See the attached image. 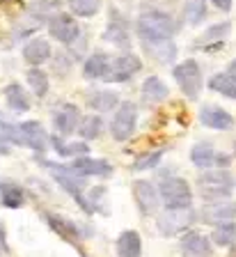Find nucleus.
Instances as JSON below:
<instances>
[{
    "label": "nucleus",
    "mask_w": 236,
    "mask_h": 257,
    "mask_svg": "<svg viewBox=\"0 0 236 257\" xmlns=\"http://www.w3.org/2000/svg\"><path fill=\"white\" fill-rule=\"evenodd\" d=\"M26 78H28V85L33 87V92L39 99H44V96L49 94L51 80H49V76H46V71H42L39 67H33V69L26 71Z\"/></svg>",
    "instance_id": "7c9ffc66"
},
{
    "label": "nucleus",
    "mask_w": 236,
    "mask_h": 257,
    "mask_svg": "<svg viewBox=\"0 0 236 257\" xmlns=\"http://www.w3.org/2000/svg\"><path fill=\"white\" fill-rule=\"evenodd\" d=\"M0 138L5 143H19V124H10V122H0Z\"/></svg>",
    "instance_id": "4c0bfd02"
},
{
    "label": "nucleus",
    "mask_w": 236,
    "mask_h": 257,
    "mask_svg": "<svg viewBox=\"0 0 236 257\" xmlns=\"http://www.w3.org/2000/svg\"><path fill=\"white\" fill-rule=\"evenodd\" d=\"M195 223L193 209H165L158 218H156V227L163 236H174L179 232L188 230Z\"/></svg>",
    "instance_id": "0eeeda50"
},
{
    "label": "nucleus",
    "mask_w": 236,
    "mask_h": 257,
    "mask_svg": "<svg viewBox=\"0 0 236 257\" xmlns=\"http://www.w3.org/2000/svg\"><path fill=\"white\" fill-rule=\"evenodd\" d=\"M49 143H51L49 134L44 131V126L37 119H28V122L19 124V145H26V147L42 154V152H46Z\"/></svg>",
    "instance_id": "f8f14e48"
},
{
    "label": "nucleus",
    "mask_w": 236,
    "mask_h": 257,
    "mask_svg": "<svg viewBox=\"0 0 236 257\" xmlns=\"http://www.w3.org/2000/svg\"><path fill=\"white\" fill-rule=\"evenodd\" d=\"M206 16V0H183V21L188 26H199Z\"/></svg>",
    "instance_id": "c756f323"
},
{
    "label": "nucleus",
    "mask_w": 236,
    "mask_h": 257,
    "mask_svg": "<svg viewBox=\"0 0 236 257\" xmlns=\"http://www.w3.org/2000/svg\"><path fill=\"white\" fill-rule=\"evenodd\" d=\"M106 42H113L119 48H129L131 46V30H129V21L122 14L110 10V23H108L106 32H103Z\"/></svg>",
    "instance_id": "dca6fc26"
},
{
    "label": "nucleus",
    "mask_w": 236,
    "mask_h": 257,
    "mask_svg": "<svg viewBox=\"0 0 236 257\" xmlns=\"http://www.w3.org/2000/svg\"><path fill=\"white\" fill-rule=\"evenodd\" d=\"M181 252L183 257H211L213 246H211L209 236L199 234V232H186L181 236Z\"/></svg>",
    "instance_id": "f3484780"
},
{
    "label": "nucleus",
    "mask_w": 236,
    "mask_h": 257,
    "mask_svg": "<svg viewBox=\"0 0 236 257\" xmlns=\"http://www.w3.org/2000/svg\"><path fill=\"white\" fill-rule=\"evenodd\" d=\"M51 55H53V48L44 37H35L23 46V60L33 67H42L44 62H49Z\"/></svg>",
    "instance_id": "6ab92c4d"
},
{
    "label": "nucleus",
    "mask_w": 236,
    "mask_h": 257,
    "mask_svg": "<svg viewBox=\"0 0 236 257\" xmlns=\"http://www.w3.org/2000/svg\"><path fill=\"white\" fill-rule=\"evenodd\" d=\"M110 55L106 53H92L90 58L85 60V64H83V76H85L87 80H97L108 74V67H110Z\"/></svg>",
    "instance_id": "5701e85b"
},
{
    "label": "nucleus",
    "mask_w": 236,
    "mask_h": 257,
    "mask_svg": "<svg viewBox=\"0 0 236 257\" xmlns=\"http://www.w3.org/2000/svg\"><path fill=\"white\" fill-rule=\"evenodd\" d=\"M229 30H231V23L229 21H222V23H215V26H211L209 30L204 32L202 37L195 42V46H204V48H209L211 44H215V42H222V39L229 35Z\"/></svg>",
    "instance_id": "c85d7f7f"
},
{
    "label": "nucleus",
    "mask_w": 236,
    "mask_h": 257,
    "mask_svg": "<svg viewBox=\"0 0 236 257\" xmlns=\"http://www.w3.org/2000/svg\"><path fill=\"white\" fill-rule=\"evenodd\" d=\"M49 35L53 39H58L60 44L69 46V44H74L76 39L81 37V26H78V21L71 14L60 12V14H55L49 21Z\"/></svg>",
    "instance_id": "9d476101"
},
{
    "label": "nucleus",
    "mask_w": 236,
    "mask_h": 257,
    "mask_svg": "<svg viewBox=\"0 0 236 257\" xmlns=\"http://www.w3.org/2000/svg\"><path fill=\"white\" fill-rule=\"evenodd\" d=\"M227 76H229L231 80H236V60L229 62V67H227Z\"/></svg>",
    "instance_id": "79ce46f5"
},
{
    "label": "nucleus",
    "mask_w": 236,
    "mask_h": 257,
    "mask_svg": "<svg viewBox=\"0 0 236 257\" xmlns=\"http://www.w3.org/2000/svg\"><path fill=\"white\" fill-rule=\"evenodd\" d=\"M147 58H151L158 64H170L177 58V46L172 39H158V42H142Z\"/></svg>",
    "instance_id": "aec40b11"
},
{
    "label": "nucleus",
    "mask_w": 236,
    "mask_h": 257,
    "mask_svg": "<svg viewBox=\"0 0 236 257\" xmlns=\"http://www.w3.org/2000/svg\"><path fill=\"white\" fill-rule=\"evenodd\" d=\"M60 3L58 0H35V3H30L28 5V16L30 19H35V23H39L42 26L44 19H53L55 14H60Z\"/></svg>",
    "instance_id": "a878e982"
},
{
    "label": "nucleus",
    "mask_w": 236,
    "mask_h": 257,
    "mask_svg": "<svg viewBox=\"0 0 236 257\" xmlns=\"http://www.w3.org/2000/svg\"><path fill=\"white\" fill-rule=\"evenodd\" d=\"M44 218H46L49 227L55 232V234L62 236L67 243H71L76 250L85 257V248H83V232H81V227H78L74 220L67 218V216H58V214H44Z\"/></svg>",
    "instance_id": "6e6552de"
},
{
    "label": "nucleus",
    "mask_w": 236,
    "mask_h": 257,
    "mask_svg": "<svg viewBox=\"0 0 236 257\" xmlns=\"http://www.w3.org/2000/svg\"><path fill=\"white\" fill-rule=\"evenodd\" d=\"M76 16H83V19H90L101 10V0H67Z\"/></svg>",
    "instance_id": "c9c22d12"
},
{
    "label": "nucleus",
    "mask_w": 236,
    "mask_h": 257,
    "mask_svg": "<svg viewBox=\"0 0 236 257\" xmlns=\"http://www.w3.org/2000/svg\"><path fill=\"white\" fill-rule=\"evenodd\" d=\"M211 241L218 246H236V223H220L215 225Z\"/></svg>",
    "instance_id": "72a5a7b5"
},
{
    "label": "nucleus",
    "mask_w": 236,
    "mask_h": 257,
    "mask_svg": "<svg viewBox=\"0 0 236 257\" xmlns=\"http://www.w3.org/2000/svg\"><path fill=\"white\" fill-rule=\"evenodd\" d=\"M0 252H10V246H7V239H5V225L0 223Z\"/></svg>",
    "instance_id": "58836bf2"
},
{
    "label": "nucleus",
    "mask_w": 236,
    "mask_h": 257,
    "mask_svg": "<svg viewBox=\"0 0 236 257\" xmlns=\"http://www.w3.org/2000/svg\"><path fill=\"white\" fill-rule=\"evenodd\" d=\"M190 161H193V166L197 168H218V170H225L229 166V156L227 154H220V152L213 150V145L211 143H197L190 150Z\"/></svg>",
    "instance_id": "4468645a"
},
{
    "label": "nucleus",
    "mask_w": 236,
    "mask_h": 257,
    "mask_svg": "<svg viewBox=\"0 0 236 257\" xmlns=\"http://www.w3.org/2000/svg\"><path fill=\"white\" fill-rule=\"evenodd\" d=\"M234 156H236V143H234Z\"/></svg>",
    "instance_id": "37998d69"
},
{
    "label": "nucleus",
    "mask_w": 236,
    "mask_h": 257,
    "mask_svg": "<svg viewBox=\"0 0 236 257\" xmlns=\"http://www.w3.org/2000/svg\"><path fill=\"white\" fill-rule=\"evenodd\" d=\"M133 198H135V204H138L142 216H151L158 211V204H161L158 188H156L151 182H147V179L133 182Z\"/></svg>",
    "instance_id": "ddd939ff"
},
{
    "label": "nucleus",
    "mask_w": 236,
    "mask_h": 257,
    "mask_svg": "<svg viewBox=\"0 0 236 257\" xmlns=\"http://www.w3.org/2000/svg\"><path fill=\"white\" fill-rule=\"evenodd\" d=\"M115 250L119 257H142V239L135 230H124L115 241Z\"/></svg>",
    "instance_id": "4be33fe9"
},
{
    "label": "nucleus",
    "mask_w": 236,
    "mask_h": 257,
    "mask_svg": "<svg viewBox=\"0 0 236 257\" xmlns=\"http://www.w3.org/2000/svg\"><path fill=\"white\" fill-rule=\"evenodd\" d=\"M0 204L7 209H19L26 204V193H23L21 186L12 182H0Z\"/></svg>",
    "instance_id": "cd10ccee"
},
{
    "label": "nucleus",
    "mask_w": 236,
    "mask_h": 257,
    "mask_svg": "<svg viewBox=\"0 0 236 257\" xmlns=\"http://www.w3.org/2000/svg\"><path fill=\"white\" fill-rule=\"evenodd\" d=\"M87 106H90L92 110L108 112V110H113V108H119V96L110 90L92 92V94H87Z\"/></svg>",
    "instance_id": "bb28decb"
},
{
    "label": "nucleus",
    "mask_w": 236,
    "mask_h": 257,
    "mask_svg": "<svg viewBox=\"0 0 236 257\" xmlns=\"http://www.w3.org/2000/svg\"><path fill=\"white\" fill-rule=\"evenodd\" d=\"M158 195L165 209H190L193 188L183 177H163L158 182Z\"/></svg>",
    "instance_id": "7ed1b4c3"
},
{
    "label": "nucleus",
    "mask_w": 236,
    "mask_h": 257,
    "mask_svg": "<svg viewBox=\"0 0 236 257\" xmlns=\"http://www.w3.org/2000/svg\"><path fill=\"white\" fill-rule=\"evenodd\" d=\"M199 122L204 126L215 128V131H227V128L234 126V117L220 106H204L199 110Z\"/></svg>",
    "instance_id": "a211bd4d"
},
{
    "label": "nucleus",
    "mask_w": 236,
    "mask_h": 257,
    "mask_svg": "<svg viewBox=\"0 0 236 257\" xmlns=\"http://www.w3.org/2000/svg\"><path fill=\"white\" fill-rule=\"evenodd\" d=\"M135 126H138V106L133 101H122L110 122V134L115 140L124 143L135 134Z\"/></svg>",
    "instance_id": "423d86ee"
},
{
    "label": "nucleus",
    "mask_w": 236,
    "mask_h": 257,
    "mask_svg": "<svg viewBox=\"0 0 236 257\" xmlns=\"http://www.w3.org/2000/svg\"><path fill=\"white\" fill-rule=\"evenodd\" d=\"M65 168L74 177H81V179H85V177H103V179H106V177L113 175V166H110L108 161H103V159H90V156L74 159L69 166H65Z\"/></svg>",
    "instance_id": "9b49d317"
},
{
    "label": "nucleus",
    "mask_w": 236,
    "mask_h": 257,
    "mask_svg": "<svg viewBox=\"0 0 236 257\" xmlns=\"http://www.w3.org/2000/svg\"><path fill=\"white\" fill-rule=\"evenodd\" d=\"M172 76L177 80V85L181 87L183 96L195 101L199 92H202V69H199V64L195 60H183L172 69Z\"/></svg>",
    "instance_id": "39448f33"
},
{
    "label": "nucleus",
    "mask_w": 236,
    "mask_h": 257,
    "mask_svg": "<svg viewBox=\"0 0 236 257\" xmlns=\"http://www.w3.org/2000/svg\"><path fill=\"white\" fill-rule=\"evenodd\" d=\"M135 30H138L142 42H158V39L174 37L179 30V23L174 21V16L167 14V12L149 7V10H145L138 16Z\"/></svg>",
    "instance_id": "f257e3e1"
},
{
    "label": "nucleus",
    "mask_w": 236,
    "mask_h": 257,
    "mask_svg": "<svg viewBox=\"0 0 236 257\" xmlns=\"http://www.w3.org/2000/svg\"><path fill=\"white\" fill-rule=\"evenodd\" d=\"M202 220L206 223H236V202H218L202 209Z\"/></svg>",
    "instance_id": "412c9836"
},
{
    "label": "nucleus",
    "mask_w": 236,
    "mask_h": 257,
    "mask_svg": "<svg viewBox=\"0 0 236 257\" xmlns=\"http://www.w3.org/2000/svg\"><path fill=\"white\" fill-rule=\"evenodd\" d=\"M42 166H46L51 172H53L55 182H58L60 186L69 193L71 198L76 200V204H78V207H81L85 214H94V209H92V204H90V198H87L85 193H83L81 177H74L65 166H55V163H51V161H42Z\"/></svg>",
    "instance_id": "20e7f679"
},
{
    "label": "nucleus",
    "mask_w": 236,
    "mask_h": 257,
    "mask_svg": "<svg viewBox=\"0 0 236 257\" xmlns=\"http://www.w3.org/2000/svg\"><path fill=\"white\" fill-rule=\"evenodd\" d=\"M12 152V147H10V143H5V140L0 138V156H7Z\"/></svg>",
    "instance_id": "a19ab883"
},
{
    "label": "nucleus",
    "mask_w": 236,
    "mask_h": 257,
    "mask_svg": "<svg viewBox=\"0 0 236 257\" xmlns=\"http://www.w3.org/2000/svg\"><path fill=\"white\" fill-rule=\"evenodd\" d=\"M167 96H170V90H167V85L158 76H149V78L142 83V99H145V101L161 103V101H165Z\"/></svg>",
    "instance_id": "393cba45"
},
{
    "label": "nucleus",
    "mask_w": 236,
    "mask_h": 257,
    "mask_svg": "<svg viewBox=\"0 0 236 257\" xmlns=\"http://www.w3.org/2000/svg\"><path fill=\"white\" fill-rule=\"evenodd\" d=\"M218 10H222V12H229L231 10V0H211Z\"/></svg>",
    "instance_id": "ea45409f"
},
{
    "label": "nucleus",
    "mask_w": 236,
    "mask_h": 257,
    "mask_svg": "<svg viewBox=\"0 0 236 257\" xmlns=\"http://www.w3.org/2000/svg\"><path fill=\"white\" fill-rule=\"evenodd\" d=\"M101 128H103V119L99 117V115H87V117L81 119L78 134H81L85 140H94L101 136Z\"/></svg>",
    "instance_id": "f704fd0d"
},
{
    "label": "nucleus",
    "mask_w": 236,
    "mask_h": 257,
    "mask_svg": "<svg viewBox=\"0 0 236 257\" xmlns=\"http://www.w3.org/2000/svg\"><path fill=\"white\" fill-rule=\"evenodd\" d=\"M140 69H142V60L135 53H124L110 62L108 74L103 76V80H106V83H126V80L133 78Z\"/></svg>",
    "instance_id": "1a4fd4ad"
},
{
    "label": "nucleus",
    "mask_w": 236,
    "mask_h": 257,
    "mask_svg": "<svg viewBox=\"0 0 236 257\" xmlns=\"http://www.w3.org/2000/svg\"><path fill=\"white\" fill-rule=\"evenodd\" d=\"M197 191L206 202H222L234 191V177L227 170H206L197 177Z\"/></svg>",
    "instance_id": "f03ea898"
},
{
    "label": "nucleus",
    "mask_w": 236,
    "mask_h": 257,
    "mask_svg": "<svg viewBox=\"0 0 236 257\" xmlns=\"http://www.w3.org/2000/svg\"><path fill=\"white\" fill-rule=\"evenodd\" d=\"M209 87L213 92H218V94H222V96H227V99H234V101H236V80H231L227 74L211 76Z\"/></svg>",
    "instance_id": "473e14b6"
},
{
    "label": "nucleus",
    "mask_w": 236,
    "mask_h": 257,
    "mask_svg": "<svg viewBox=\"0 0 236 257\" xmlns=\"http://www.w3.org/2000/svg\"><path fill=\"white\" fill-rule=\"evenodd\" d=\"M163 154H165V150H154V152H147V154L138 156L133 163V170L142 172V170H149V168H156L163 161Z\"/></svg>",
    "instance_id": "e433bc0d"
},
{
    "label": "nucleus",
    "mask_w": 236,
    "mask_h": 257,
    "mask_svg": "<svg viewBox=\"0 0 236 257\" xmlns=\"http://www.w3.org/2000/svg\"><path fill=\"white\" fill-rule=\"evenodd\" d=\"M51 143H53V150L58 152L60 156H74V159H81V156H87V152H90V145H85V143H62V140H58V136H53Z\"/></svg>",
    "instance_id": "2f4dec72"
},
{
    "label": "nucleus",
    "mask_w": 236,
    "mask_h": 257,
    "mask_svg": "<svg viewBox=\"0 0 236 257\" xmlns=\"http://www.w3.org/2000/svg\"><path fill=\"white\" fill-rule=\"evenodd\" d=\"M3 94H5L7 108H12L14 112H26V110H30V96L26 94V90H23L19 83H10V85H5Z\"/></svg>",
    "instance_id": "b1692460"
},
{
    "label": "nucleus",
    "mask_w": 236,
    "mask_h": 257,
    "mask_svg": "<svg viewBox=\"0 0 236 257\" xmlns=\"http://www.w3.org/2000/svg\"><path fill=\"white\" fill-rule=\"evenodd\" d=\"M81 110L74 103H62L53 115V124H55V134L60 136H71L76 128L81 126Z\"/></svg>",
    "instance_id": "2eb2a0df"
}]
</instances>
